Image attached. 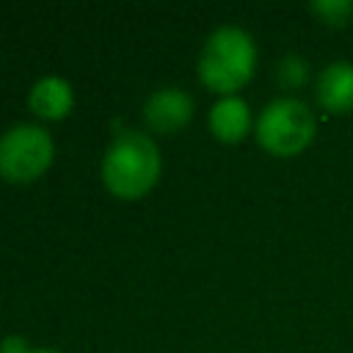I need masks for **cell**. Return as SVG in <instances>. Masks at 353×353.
I'll use <instances>...</instances> for the list:
<instances>
[{
	"instance_id": "1",
	"label": "cell",
	"mask_w": 353,
	"mask_h": 353,
	"mask_svg": "<svg viewBox=\"0 0 353 353\" xmlns=\"http://www.w3.org/2000/svg\"><path fill=\"white\" fill-rule=\"evenodd\" d=\"M160 149L152 135L119 130L102 154V185L124 201L146 196L160 179Z\"/></svg>"
},
{
	"instance_id": "2",
	"label": "cell",
	"mask_w": 353,
	"mask_h": 353,
	"mask_svg": "<svg viewBox=\"0 0 353 353\" xmlns=\"http://www.w3.org/2000/svg\"><path fill=\"white\" fill-rule=\"evenodd\" d=\"M254 69H256V44L254 36L240 25H221L204 39L196 72L210 91L221 97L237 94L254 77Z\"/></svg>"
},
{
	"instance_id": "3",
	"label": "cell",
	"mask_w": 353,
	"mask_h": 353,
	"mask_svg": "<svg viewBox=\"0 0 353 353\" xmlns=\"http://www.w3.org/2000/svg\"><path fill=\"white\" fill-rule=\"evenodd\" d=\"M314 130H317V119L312 108L298 97L270 99L254 124L259 146L276 157L301 154L312 143Z\"/></svg>"
},
{
	"instance_id": "4",
	"label": "cell",
	"mask_w": 353,
	"mask_h": 353,
	"mask_svg": "<svg viewBox=\"0 0 353 353\" xmlns=\"http://www.w3.org/2000/svg\"><path fill=\"white\" fill-rule=\"evenodd\" d=\"M55 157L52 135L41 124L19 121L0 135V176L8 182L39 179Z\"/></svg>"
},
{
	"instance_id": "5",
	"label": "cell",
	"mask_w": 353,
	"mask_h": 353,
	"mask_svg": "<svg viewBox=\"0 0 353 353\" xmlns=\"http://www.w3.org/2000/svg\"><path fill=\"white\" fill-rule=\"evenodd\" d=\"M193 119V97L179 85H163L143 102V121L152 132L174 135Z\"/></svg>"
},
{
	"instance_id": "6",
	"label": "cell",
	"mask_w": 353,
	"mask_h": 353,
	"mask_svg": "<svg viewBox=\"0 0 353 353\" xmlns=\"http://www.w3.org/2000/svg\"><path fill=\"white\" fill-rule=\"evenodd\" d=\"M28 108L44 119V121H58L72 113L74 108V91L72 83L61 74H44L30 85L28 94Z\"/></svg>"
},
{
	"instance_id": "7",
	"label": "cell",
	"mask_w": 353,
	"mask_h": 353,
	"mask_svg": "<svg viewBox=\"0 0 353 353\" xmlns=\"http://www.w3.org/2000/svg\"><path fill=\"white\" fill-rule=\"evenodd\" d=\"M207 124H210V132L223 141V143H237L243 141L248 132H251V108L243 97L237 94H229V97H221L212 108H210V116H207Z\"/></svg>"
},
{
	"instance_id": "8",
	"label": "cell",
	"mask_w": 353,
	"mask_h": 353,
	"mask_svg": "<svg viewBox=\"0 0 353 353\" xmlns=\"http://www.w3.org/2000/svg\"><path fill=\"white\" fill-rule=\"evenodd\" d=\"M317 102L325 113L353 110V63L331 61L317 77Z\"/></svg>"
},
{
	"instance_id": "9",
	"label": "cell",
	"mask_w": 353,
	"mask_h": 353,
	"mask_svg": "<svg viewBox=\"0 0 353 353\" xmlns=\"http://www.w3.org/2000/svg\"><path fill=\"white\" fill-rule=\"evenodd\" d=\"M276 80L287 91H295L301 85H306V80H309V63H306V58H301V55H284L279 61V66H276Z\"/></svg>"
},
{
	"instance_id": "10",
	"label": "cell",
	"mask_w": 353,
	"mask_h": 353,
	"mask_svg": "<svg viewBox=\"0 0 353 353\" xmlns=\"http://www.w3.org/2000/svg\"><path fill=\"white\" fill-rule=\"evenodd\" d=\"M312 11L328 28H345L350 22V17H353V3L350 0H314Z\"/></svg>"
},
{
	"instance_id": "11",
	"label": "cell",
	"mask_w": 353,
	"mask_h": 353,
	"mask_svg": "<svg viewBox=\"0 0 353 353\" xmlns=\"http://www.w3.org/2000/svg\"><path fill=\"white\" fill-rule=\"evenodd\" d=\"M0 350L3 353H33L36 347H30V342L22 334H8V336H3Z\"/></svg>"
},
{
	"instance_id": "12",
	"label": "cell",
	"mask_w": 353,
	"mask_h": 353,
	"mask_svg": "<svg viewBox=\"0 0 353 353\" xmlns=\"http://www.w3.org/2000/svg\"><path fill=\"white\" fill-rule=\"evenodd\" d=\"M33 353H63V350H55V347H36Z\"/></svg>"
},
{
	"instance_id": "13",
	"label": "cell",
	"mask_w": 353,
	"mask_h": 353,
	"mask_svg": "<svg viewBox=\"0 0 353 353\" xmlns=\"http://www.w3.org/2000/svg\"><path fill=\"white\" fill-rule=\"evenodd\" d=\"M0 353H3V350H0Z\"/></svg>"
}]
</instances>
